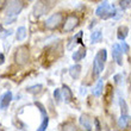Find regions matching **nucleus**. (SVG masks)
<instances>
[{"mask_svg": "<svg viewBox=\"0 0 131 131\" xmlns=\"http://www.w3.org/2000/svg\"><path fill=\"white\" fill-rule=\"evenodd\" d=\"M63 20V16L61 13H54L52 16L45 20V28L47 29H50V30H54V29L59 28L61 23Z\"/></svg>", "mask_w": 131, "mask_h": 131, "instance_id": "5", "label": "nucleus"}, {"mask_svg": "<svg viewBox=\"0 0 131 131\" xmlns=\"http://www.w3.org/2000/svg\"><path fill=\"white\" fill-rule=\"evenodd\" d=\"M129 34V29L126 26H119L118 28V32H117V37L119 41H124L126 36Z\"/></svg>", "mask_w": 131, "mask_h": 131, "instance_id": "18", "label": "nucleus"}, {"mask_svg": "<svg viewBox=\"0 0 131 131\" xmlns=\"http://www.w3.org/2000/svg\"><path fill=\"white\" fill-rule=\"evenodd\" d=\"M119 105H121L122 114L128 113V105H126V103H125V100L123 99V98H119Z\"/></svg>", "mask_w": 131, "mask_h": 131, "instance_id": "21", "label": "nucleus"}, {"mask_svg": "<svg viewBox=\"0 0 131 131\" xmlns=\"http://www.w3.org/2000/svg\"><path fill=\"white\" fill-rule=\"evenodd\" d=\"M61 93H62V98H63V100H64L66 103H70V101H72L73 92H72V90H70L68 86L63 85L62 90H61Z\"/></svg>", "mask_w": 131, "mask_h": 131, "instance_id": "12", "label": "nucleus"}, {"mask_svg": "<svg viewBox=\"0 0 131 131\" xmlns=\"http://www.w3.org/2000/svg\"><path fill=\"white\" fill-rule=\"evenodd\" d=\"M81 36H82V31H80L79 34H78L75 37H74V41H75V43H78V44H81V43H82V41H81Z\"/></svg>", "mask_w": 131, "mask_h": 131, "instance_id": "24", "label": "nucleus"}, {"mask_svg": "<svg viewBox=\"0 0 131 131\" xmlns=\"http://www.w3.org/2000/svg\"><path fill=\"white\" fill-rule=\"evenodd\" d=\"M35 105H36V107L39 110L41 116H42V122H41V124H39L38 131H44V130H47V128H48V125H49V116H48V113H47L45 107L43 106L41 103H35Z\"/></svg>", "mask_w": 131, "mask_h": 131, "instance_id": "7", "label": "nucleus"}, {"mask_svg": "<svg viewBox=\"0 0 131 131\" xmlns=\"http://www.w3.org/2000/svg\"><path fill=\"white\" fill-rule=\"evenodd\" d=\"M130 121H131V118H130V116H128V113L122 114L121 118L118 119V126H119L121 129H125L126 126H128V124H129V122Z\"/></svg>", "mask_w": 131, "mask_h": 131, "instance_id": "15", "label": "nucleus"}, {"mask_svg": "<svg viewBox=\"0 0 131 131\" xmlns=\"http://www.w3.org/2000/svg\"><path fill=\"white\" fill-rule=\"evenodd\" d=\"M117 13H118V11L108 4V0H105L104 3H101L97 7V10H95V14L99 18H103V19L113 18V17H116Z\"/></svg>", "mask_w": 131, "mask_h": 131, "instance_id": "2", "label": "nucleus"}, {"mask_svg": "<svg viewBox=\"0 0 131 131\" xmlns=\"http://www.w3.org/2000/svg\"><path fill=\"white\" fill-rule=\"evenodd\" d=\"M101 37H103V34H101L100 30H98V31H93L92 35H91V43H92V44L98 43V42L101 41Z\"/></svg>", "mask_w": 131, "mask_h": 131, "instance_id": "19", "label": "nucleus"}, {"mask_svg": "<svg viewBox=\"0 0 131 131\" xmlns=\"http://www.w3.org/2000/svg\"><path fill=\"white\" fill-rule=\"evenodd\" d=\"M121 75H116L114 76V81H116V83H119V81H121Z\"/></svg>", "mask_w": 131, "mask_h": 131, "instance_id": "27", "label": "nucleus"}, {"mask_svg": "<svg viewBox=\"0 0 131 131\" xmlns=\"http://www.w3.org/2000/svg\"><path fill=\"white\" fill-rule=\"evenodd\" d=\"M112 56L118 66H123V51L119 44H113L112 47Z\"/></svg>", "mask_w": 131, "mask_h": 131, "instance_id": "10", "label": "nucleus"}, {"mask_svg": "<svg viewBox=\"0 0 131 131\" xmlns=\"http://www.w3.org/2000/svg\"><path fill=\"white\" fill-rule=\"evenodd\" d=\"M130 4H131V0H121L119 5H121V7L123 10H126V8L130 6Z\"/></svg>", "mask_w": 131, "mask_h": 131, "instance_id": "23", "label": "nucleus"}, {"mask_svg": "<svg viewBox=\"0 0 131 131\" xmlns=\"http://www.w3.org/2000/svg\"><path fill=\"white\" fill-rule=\"evenodd\" d=\"M78 25H79V18L76 17L75 14H69L63 23V31L72 32L73 30H75Z\"/></svg>", "mask_w": 131, "mask_h": 131, "instance_id": "6", "label": "nucleus"}, {"mask_svg": "<svg viewBox=\"0 0 131 131\" xmlns=\"http://www.w3.org/2000/svg\"><path fill=\"white\" fill-rule=\"evenodd\" d=\"M106 60H107V50L106 49H100L97 52V55H95L93 61V75L95 78H98L104 70Z\"/></svg>", "mask_w": 131, "mask_h": 131, "instance_id": "1", "label": "nucleus"}, {"mask_svg": "<svg viewBox=\"0 0 131 131\" xmlns=\"http://www.w3.org/2000/svg\"><path fill=\"white\" fill-rule=\"evenodd\" d=\"M5 3H6V0H0V8L5 5Z\"/></svg>", "mask_w": 131, "mask_h": 131, "instance_id": "28", "label": "nucleus"}, {"mask_svg": "<svg viewBox=\"0 0 131 131\" xmlns=\"http://www.w3.org/2000/svg\"><path fill=\"white\" fill-rule=\"evenodd\" d=\"M13 97H12V92L7 91L0 97V110H6L7 107L10 106L11 101H12Z\"/></svg>", "mask_w": 131, "mask_h": 131, "instance_id": "9", "label": "nucleus"}, {"mask_svg": "<svg viewBox=\"0 0 131 131\" xmlns=\"http://www.w3.org/2000/svg\"><path fill=\"white\" fill-rule=\"evenodd\" d=\"M26 1H32V0H26Z\"/></svg>", "mask_w": 131, "mask_h": 131, "instance_id": "30", "label": "nucleus"}, {"mask_svg": "<svg viewBox=\"0 0 131 131\" xmlns=\"http://www.w3.org/2000/svg\"><path fill=\"white\" fill-rule=\"evenodd\" d=\"M23 4L20 0H11L8 5H7V10H6V16L8 18L16 17L23 11Z\"/></svg>", "mask_w": 131, "mask_h": 131, "instance_id": "3", "label": "nucleus"}, {"mask_svg": "<svg viewBox=\"0 0 131 131\" xmlns=\"http://www.w3.org/2000/svg\"><path fill=\"white\" fill-rule=\"evenodd\" d=\"M1 31H3V25L0 24V32H1Z\"/></svg>", "mask_w": 131, "mask_h": 131, "instance_id": "29", "label": "nucleus"}, {"mask_svg": "<svg viewBox=\"0 0 131 131\" xmlns=\"http://www.w3.org/2000/svg\"><path fill=\"white\" fill-rule=\"evenodd\" d=\"M42 88H43V86L42 85H35V86H30L26 88V92L30 94H36V93H39L42 91Z\"/></svg>", "mask_w": 131, "mask_h": 131, "instance_id": "20", "label": "nucleus"}, {"mask_svg": "<svg viewBox=\"0 0 131 131\" xmlns=\"http://www.w3.org/2000/svg\"><path fill=\"white\" fill-rule=\"evenodd\" d=\"M26 28L25 26H19L17 29V32H16V38H17V41L21 42L24 41L25 38H26Z\"/></svg>", "mask_w": 131, "mask_h": 131, "instance_id": "17", "label": "nucleus"}, {"mask_svg": "<svg viewBox=\"0 0 131 131\" xmlns=\"http://www.w3.org/2000/svg\"><path fill=\"white\" fill-rule=\"evenodd\" d=\"M14 61L19 66H24L29 61V49L26 47H19L14 54Z\"/></svg>", "mask_w": 131, "mask_h": 131, "instance_id": "4", "label": "nucleus"}, {"mask_svg": "<svg viewBox=\"0 0 131 131\" xmlns=\"http://www.w3.org/2000/svg\"><path fill=\"white\" fill-rule=\"evenodd\" d=\"M4 62H5V56H4L3 52H0V66L3 64Z\"/></svg>", "mask_w": 131, "mask_h": 131, "instance_id": "26", "label": "nucleus"}, {"mask_svg": "<svg viewBox=\"0 0 131 131\" xmlns=\"http://www.w3.org/2000/svg\"><path fill=\"white\" fill-rule=\"evenodd\" d=\"M81 66L80 64H74L70 68H69V75L72 76L73 79H78L80 76V74H81Z\"/></svg>", "mask_w": 131, "mask_h": 131, "instance_id": "13", "label": "nucleus"}, {"mask_svg": "<svg viewBox=\"0 0 131 131\" xmlns=\"http://www.w3.org/2000/svg\"><path fill=\"white\" fill-rule=\"evenodd\" d=\"M103 90H104V80L103 79H99L98 80L97 85H95V87L93 88V94L95 95V97H100L101 95V93H103Z\"/></svg>", "mask_w": 131, "mask_h": 131, "instance_id": "16", "label": "nucleus"}, {"mask_svg": "<svg viewBox=\"0 0 131 131\" xmlns=\"http://www.w3.org/2000/svg\"><path fill=\"white\" fill-rule=\"evenodd\" d=\"M48 11V3L45 0H39L34 7V14L36 17H41Z\"/></svg>", "mask_w": 131, "mask_h": 131, "instance_id": "8", "label": "nucleus"}, {"mask_svg": "<svg viewBox=\"0 0 131 131\" xmlns=\"http://www.w3.org/2000/svg\"><path fill=\"white\" fill-rule=\"evenodd\" d=\"M54 98H55L57 104L61 103V100H62V93H61V90H60V88H56V90L54 91Z\"/></svg>", "mask_w": 131, "mask_h": 131, "instance_id": "22", "label": "nucleus"}, {"mask_svg": "<svg viewBox=\"0 0 131 131\" xmlns=\"http://www.w3.org/2000/svg\"><path fill=\"white\" fill-rule=\"evenodd\" d=\"M86 54H87L86 47H85V45H81V47H80V48L78 49L74 54H73V60H74L75 62H80L82 59L86 57Z\"/></svg>", "mask_w": 131, "mask_h": 131, "instance_id": "11", "label": "nucleus"}, {"mask_svg": "<svg viewBox=\"0 0 131 131\" xmlns=\"http://www.w3.org/2000/svg\"><path fill=\"white\" fill-rule=\"evenodd\" d=\"M80 124L81 126L86 129V130H92V124H91V119L87 114H81L80 117Z\"/></svg>", "mask_w": 131, "mask_h": 131, "instance_id": "14", "label": "nucleus"}, {"mask_svg": "<svg viewBox=\"0 0 131 131\" xmlns=\"http://www.w3.org/2000/svg\"><path fill=\"white\" fill-rule=\"evenodd\" d=\"M121 48H122V51H123V52H125V54H126V52L129 51V45L126 44V43H125L124 41H123V43H122Z\"/></svg>", "mask_w": 131, "mask_h": 131, "instance_id": "25", "label": "nucleus"}]
</instances>
